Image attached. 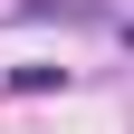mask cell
<instances>
[{"label": "cell", "instance_id": "1", "mask_svg": "<svg viewBox=\"0 0 134 134\" xmlns=\"http://www.w3.org/2000/svg\"><path fill=\"white\" fill-rule=\"evenodd\" d=\"M19 19H96V0H19Z\"/></svg>", "mask_w": 134, "mask_h": 134}]
</instances>
